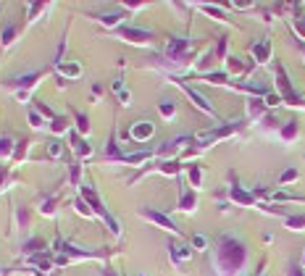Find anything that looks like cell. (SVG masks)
Masks as SVG:
<instances>
[{
  "label": "cell",
  "instance_id": "cell-1",
  "mask_svg": "<svg viewBox=\"0 0 305 276\" xmlns=\"http://www.w3.org/2000/svg\"><path fill=\"white\" fill-rule=\"evenodd\" d=\"M248 260V250L237 237L224 234L216 245V268L221 276H237Z\"/></svg>",
  "mask_w": 305,
  "mask_h": 276
},
{
  "label": "cell",
  "instance_id": "cell-2",
  "mask_svg": "<svg viewBox=\"0 0 305 276\" xmlns=\"http://www.w3.org/2000/svg\"><path fill=\"white\" fill-rule=\"evenodd\" d=\"M276 89H279V98H282V103H287V105H303V98L295 92V87H292V82H289V76L287 71H284L282 66L276 69Z\"/></svg>",
  "mask_w": 305,
  "mask_h": 276
},
{
  "label": "cell",
  "instance_id": "cell-3",
  "mask_svg": "<svg viewBox=\"0 0 305 276\" xmlns=\"http://www.w3.org/2000/svg\"><path fill=\"white\" fill-rule=\"evenodd\" d=\"M190 50H192V45H190V40H184V37H171L168 45H166L168 58L177 61V63H184L187 58H190Z\"/></svg>",
  "mask_w": 305,
  "mask_h": 276
},
{
  "label": "cell",
  "instance_id": "cell-4",
  "mask_svg": "<svg viewBox=\"0 0 305 276\" xmlns=\"http://www.w3.org/2000/svg\"><path fill=\"white\" fill-rule=\"evenodd\" d=\"M237 129H239V121L226 124V126H218V129H211V132H200V134H195V142L211 145V142H216V139H224V137H229V134H234Z\"/></svg>",
  "mask_w": 305,
  "mask_h": 276
},
{
  "label": "cell",
  "instance_id": "cell-5",
  "mask_svg": "<svg viewBox=\"0 0 305 276\" xmlns=\"http://www.w3.org/2000/svg\"><path fill=\"white\" fill-rule=\"evenodd\" d=\"M142 218H147L150 224H155V226H161V229H166V232H171V234H179V229H177V224L171 221L166 213H161V210H153V208H142L140 210Z\"/></svg>",
  "mask_w": 305,
  "mask_h": 276
},
{
  "label": "cell",
  "instance_id": "cell-6",
  "mask_svg": "<svg viewBox=\"0 0 305 276\" xmlns=\"http://www.w3.org/2000/svg\"><path fill=\"white\" fill-rule=\"evenodd\" d=\"M177 85H179L181 89H184V92H187V98H190V100L195 103V105H197L200 111H203V113H208V116H218V113H216V108H213L211 103L205 100V98H203V95H200V92H197V89H195V87H190V85H187V82H177Z\"/></svg>",
  "mask_w": 305,
  "mask_h": 276
},
{
  "label": "cell",
  "instance_id": "cell-7",
  "mask_svg": "<svg viewBox=\"0 0 305 276\" xmlns=\"http://www.w3.org/2000/svg\"><path fill=\"white\" fill-rule=\"evenodd\" d=\"M195 205H197V195L190 190V184L184 182V179H179V210H184V213H192Z\"/></svg>",
  "mask_w": 305,
  "mask_h": 276
},
{
  "label": "cell",
  "instance_id": "cell-8",
  "mask_svg": "<svg viewBox=\"0 0 305 276\" xmlns=\"http://www.w3.org/2000/svg\"><path fill=\"white\" fill-rule=\"evenodd\" d=\"M119 34L124 37L126 42H134V45H147V42L153 40V32H147V29H134V27H121Z\"/></svg>",
  "mask_w": 305,
  "mask_h": 276
},
{
  "label": "cell",
  "instance_id": "cell-9",
  "mask_svg": "<svg viewBox=\"0 0 305 276\" xmlns=\"http://www.w3.org/2000/svg\"><path fill=\"white\" fill-rule=\"evenodd\" d=\"M155 134V126L150 121H137V124H132V129H129V139H134V142H147Z\"/></svg>",
  "mask_w": 305,
  "mask_h": 276
},
{
  "label": "cell",
  "instance_id": "cell-10",
  "mask_svg": "<svg viewBox=\"0 0 305 276\" xmlns=\"http://www.w3.org/2000/svg\"><path fill=\"white\" fill-rule=\"evenodd\" d=\"M229 197H232V203L242 205V208H252V205H255V195L248 190H242L239 184H232L229 187Z\"/></svg>",
  "mask_w": 305,
  "mask_h": 276
},
{
  "label": "cell",
  "instance_id": "cell-11",
  "mask_svg": "<svg viewBox=\"0 0 305 276\" xmlns=\"http://www.w3.org/2000/svg\"><path fill=\"white\" fill-rule=\"evenodd\" d=\"M40 79V74H27V76H16V79H11V87H18L21 92H18V100H27V89L35 87V82Z\"/></svg>",
  "mask_w": 305,
  "mask_h": 276
},
{
  "label": "cell",
  "instance_id": "cell-12",
  "mask_svg": "<svg viewBox=\"0 0 305 276\" xmlns=\"http://www.w3.org/2000/svg\"><path fill=\"white\" fill-rule=\"evenodd\" d=\"M252 58H255V63H269L271 61V40L269 37H263L261 42L252 45Z\"/></svg>",
  "mask_w": 305,
  "mask_h": 276
},
{
  "label": "cell",
  "instance_id": "cell-13",
  "mask_svg": "<svg viewBox=\"0 0 305 276\" xmlns=\"http://www.w3.org/2000/svg\"><path fill=\"white\" fill-rule=\"evenodd\" d=\"M168 253H171L174 263H184V260L192 258V247L190 245H179V242H171V245H168Z\"/></svg>",
  "mask_w": 305,
  "mask_h": 276
},
{
  "label": "cell",
  "instance_id": "cell-14",
  "mask_svg": "<svg viewBox=\"0 0 305 276\" xmlns=\"http://www.w3.org/2000/svg\"><path fill=\"white\" fill-rule=\"evenodd\" d=\"M297 134H300V124H297L295 119L287 121L284 126H279V139H282V142H292Z\"/></svg>",
  "mask_w": 305,
  "mask_h": 276
},
{
  "label": "cell",
  "instance_id": "cell-15",
  "mask_svg": "<svg viewBox=\"0 0 305 276\" xmlns=\"http://www.w3.org/2000/svg\"><path fill=\"white\" fill-rule=\"evenodd\" d=\"M184 142H190V137H177V139H168V142H163V147L158 150V155H174V153H179L181 147H184Z\"/></svg>",
  "mask_w": 305,
  "mask_h": 276
},
{
  "label": "cell",
  "instance_id": "cell-16",
  "mask_svg": "<svg viewBox=\"0 0 305 276\" xmlns=\"http://www.w3.org/2000/svg\"><path fill=\"white\" fill-rule=\"evenodd\" d=\"M248 113H250V119H261L263 113H266V103H263V98H252V100H248Z\"/></svg>",
  "mask_w": 305,
  "mask_h": 276
},
{
  "label": "cell",
  "instance_id": "cell-17",
  "mask_svg": "<svg viewBox=\"0 0 305 276\" xmlns=\"http://www.w3.org/2000/svg\"><path fill=\"white\" fill-rule=\"evenodd\" d=\"M158 111H161V116H163L166 121H171L174 116H177V103L168 100V98H163V100L158 103Z\"/></svg>",
  "mask_w": 305,
  "mask_h": 276
},
{
  "label": "cell",
  "instance_id": "cell-18",
  "mask_svg": "<svg viewBox=\"0 0 305 276\" xmlns=\"http://www.w3.org/2000/svg\"><path fill=\"white\" fill-rule=\"evenodd\" d=\"M284 224L292 232H305V216H284Z\"/></svg>",
  "mask_w": 305,
  "mask_h": 276
},
{
  "label": "cell",
  "instance_id": "cell-19",
  "mask_svg": "<svg viewBox=\"0 0 305 276\" xmlns=\"http://www.w3.org/2000/svg\"><path fill=\"white\" fill-rule=\"evenodd\" d=\"M187 176H190V184L192 187H200V184H203V169H200V166H187Z\"/></svg>",
  "mask_w": 305,
  "mask_h": 276
},
{
  "label": "cell",
  "instance_id": "cell-20",
  "mask_svg": "<svg viewBox=\"0 0 305 276\" xmlns=\"http://www.w3.org/2000/svg\"><path fill=\"white\" fill-rule=\"evenodd\" d=\"M153 153H147V150H140V153H126V155H121V160H124V163H142V160H147L150 158Z\"/></svg>",
  "mask_w": 305,
  "mask_h": 276
},
{
  "label": "cell",
  "instance_id": "cell-21",
  "mask_svg": "<svg viewBox=\"0 0 305 276\" xmlns=\"http://www.w3.org/2000/svg\"><path fill=\"white\" fill-rule=\"evenodd\" d=\"M297 179H300V171H297V169H287L282 176H279V184L284 187V184H292V182H297Z\"/></svg>",
  "mask_w": 305,
  "mask_h": 276
},
{
  "label": "cell",
  "instance_id": "cell-22",
  "mask_svg": "<svg viewBox=\"0 0 305 276\" xmlns=\"http://www.w3.org/2000/svg\"><path fill=\"white\" fill-rule=\"evenodd\" d=\"M197 8L200 11H205V14H208V16H213V18H218V21H226V16H224V11L221 8H216V5H197Z\"/></svg>",
  "mask_w": 305,
  "mask_h": 276
},
{
  "label": "cell",
  "instance_id": "cell-23",
  "mask_svg": "<svg viewBox=\"0 0 305 276\" xmlns=\"http://www.w3.org/2000/svg\"><path fill=\"white\" fill-rule=\"evenodd\" d=\"M61 71H63V76H71V79H74V76L82 74V66L79 63H66V66H61Z\"/></svg>",
  "mask_w": 305,
  "mask_h": 276
},
{
  "label": "cell",
  "instance_id": "cell-24",
  "mask_svg": "<svg viewBox=\"0 0 305 276\" xmlns=\"http://www.w3.org/2000/svg\"><path fill=\"white\" fill-rule=\"evenodd\" d=\"M205 82H208V85H224L226 82V71H216V74H205L203 76Z\"/></svg>",
  "mask_w": 305,
  "mask_h": 276
},
{
  "label": "cell",
  "instance_id": "cell-25",
  "mask_svg": "<svg viewBox=\"0 0 305 276\" xmlns=\"http://www.w3.org/2000/svg\"><path fill=\"white\" fill-rule=\"evenodd\" d=\"M263 103L269 108H276V105H282V98H279V92H266L263 95Z\"/></svg>",
  "mask_w": 305,
  "mask_h": 276
},
{
  "label": "cell",
  "instance_id": "cell-26",
  "mask_svg": "<svg viewBox=\"0 0 305 276\" xmlns=\"http://www.w3.org/2000/svg\"><path fill=\"white\" fill-rule=\"evenodd\" d=\"M74 116H76V126H79V132L87 134V132H90V121H87V116H84V113H79V111H74Z\"/></svg>",
  "mask_w": 305,
  "mask_h": 276
},
{
  "label": "cell",
  "instance_id": "cell-27",
  "mask_svg": "<svg viewBox=\"0 0 305 276\" xmlns=\"http://www.w3.org/2000/svg\"><path fill=\"white\" fill-rule=\"evenodd\" d=\"M11 150H14V139L0 137V155H11Z\"/></svg>",
  "mask_w": 305,
  "mask_h": 276
},
{
  "label": "cell",
  "instance_id": "cell-28",
  "mask_svg": "<svg viewBox=\"0 0 305 276\" xmlns=\"http://www.w3.org/2000/svg\"><path fill=\"white\" fill-rule=\"evenodd\" d=\"M74 147H76L79 155H90V153H92V147H90L87 142H82V139H76V137H74Z\"/></svg>",
  "mask_w": 305,
  "mask_h": 276
},
{
  "label": "cell",
  "instance_id": "cell-29",
  "mask_svg": "<svg viewBox=\"0 0 305 276\" xmlns=\"http://www.w3.org/2000/svg\"><path fill=\"white\" fill-rule=\"evenodd\" d=\"M226 63H229V71H234V74H239V71H242V61H239V58H234V55H229V58H226Z\"/></svg>",
  "mask_w": 305,
  "mask_h": 276
},
{
  "label": "cell",
  "instance_id": "cell-30",
  "mask_svg": "<svg viewBox=\"0 0 305 276\" xmlns=\"http://www.w3.org/2000/svg\"><path fill=\"white\" fill-rule=\"evenodd\" d=\"M192 247L195 250H205V247H208V240H205L203 234H195L192 237Z\"/></svg>",
  "mask_w": 305,
  "mask_h": 276
},
{
  "label": "cell",
  "instance_id": "cell-31",
  "mask_svg": "<svg viewBox=\"0 0 305 276\" xmlns=\"http://www.w3.org/2000/svg\"><path fill=\"white\" fill-rule=\"evenodd\" d=\"M14 34H16V27H8L3 32V34H0V40H3V45H11L14 42Z\"/></svg>",
  "mask_w": 305,
  "mask_h": 276
},
{
  "label": "cell",
  "instance_id": "cell-32",
  "mask_svg": "<svg viewBox=\"0 0 305 276\" xmlns=\"http://www.w3.org/2000/svg\"><path fill=\"white\" fill-rule=\"evenodd\" d=\"M48 153H50V155H53V158H58V155H61V153H63L61 142H55V139H53V142H48Z\"/></svg>",
  "mask_w": 305,
  "mask_h": 276
},
{
  "label": "cell",
  "instance_id": "cell-33",
  "mask_svg": "<svg viewBox=\"0 0 305 276\" xmlns=\"http://www.w3.org/2000/svg\"><path fill=\"white\" fill-rule=\"evenodd\" d=\"M295 29H297V34H300V37H305V16L295 18Z\"/></svg>",
  "mask_w": 305,
  "mask_h": 276
},
{
  "label": "cell",
  "instance_id": "cell-34",
  "mask_svg": "<svg viewBox=\"0 0 305 276\" xmlns=\"http://www.w3.org/2000/svg\"><path fill=\"white\" fill-rule=\"evenodd\" d=\"M29 121H32V126H35V129H40V126H42V119L37 116L35 111H29Z\"/></svg>",
  "mask_w": 305,
  "mask_h": 276
},
{
  "label": "cell",
  "instance_id": "cell-35",
  "mask_svg": "<svg viewBox=\"0 0 305 276\" xmlns=\"http://www.w3.org/2000/svg\"><path fill=\"white\" fill-rule=\"evenodd\" d=\"M53 203H55V200H53V197H50V200H45L40 210H42V213H48V216H50V213H53Z\"/></svg>",
  "mask_w": 305,
  "mask_h": 276
},
{
  "label": "cell",
  "instance_id": "cell-36",
  "mask_svg": "<svg viewBox=\"0 0 305 276\" xmlns=\"http://www.w3.org/2000/svg\"><path fill=\"white\" fill-rule=\"evenodd\" d=\"M53 132H66V121H63V119H55V121H53Z\"/></svg>",
  "mask_w": 305,
  "mask_h": 276
},
{
  "label": "cell",
  "instance_id": "cell-37",
  "mask_svg": "<svg viewBox=\"0 0 305 276\" xmlns=\"http://www.w3.org/2000/svg\"><path fill=\"white\" fill-rule=\"evenodd\" d=\"M226 53V37H221V42H218V48H216V55L221 58V55Z\"/></svg>",
  "mask_w": 305,
  "mask_h": 276
},
{
  "label": "cell",
  "instance_id": "cell-38",
  "mask_svg": "<svg viewBox=\"0 0 305 276\" xmlns=\"http://www.w3.org/2000/svg\"><path fill=\"white\" fill-rule=\"evenodd\" d=\"M289 276H305V274L300 271V266H297V263H292V266H289Z\"/></svg>",
  "mask_w": 305,
  "mask_h": 276
},
{
  "label": "cell",
  "instance_id": "cell-39",
  "mask_svg": "<svg viewBox=\"0 0 305 276\" xmlns=\"http://www.w3.org/2000/svg\"><path fill=\"white\" fill-rule=\"evenodd\" d=\"M119 98H121V103H124V105H129V100H132V95H129L126 89H121V92H119Z\"/></svg>",
  "mask_w": 305,
  "mask_h": 276
},
{
  "label": "cell",
  "instance_id": "cell-40",
  "mask_svg": "<svg viewBox=\"0 0 305 276\" xmlns=\"http://www.w3.org/2000/svg\"><path fill=\"white\" fill-rule=\"evenodd\" d=\"M3 179H5V169L0 166V182H3Z\"/></svg>",
  "mask_w": 305,
  "mask_h": 276
},
{
  "label": "cell",
  "instance_id": "cell-41",
  "mask_svg": "<svg viewBox=\"0 0 305 276\" xmlns=\"http://www.w3.org/2000/svg\"><path fill=\"white\" fill-rule=\"evenodd\" d=\"M106 276H116V271H106Z\"/></svg>",
  "mask_w": 305,
  "mask_h": 276
},
{
  "label": "cell",
  "instance_id": "cell-42",
  "mask_svg": "<svg viewBox=\"0 0 305 276\" xmlns=\"http://www.w3.org/2000/svg\"><path fill=\"white\" fill-rule=\"evenodd\" d=\"M303 263H305V255H303Z\"/></svg>",
  "mask_w": 305,
  "mask_h": 276
},
{
  "label": "cell",
  "instance_id": "cell-43",
  "mask_svg": "<svg viewBox=\"0 0 305 276\" xmlns=\"http://www.w3.org/2000/svg\"><path fill=\"white\" fill-rule=\"evenodd\" d=\"M0 271H3V268H0Z\"/></svg>",
  "mask_w": 305,
  "mask_h": 276
}]
</instances>
